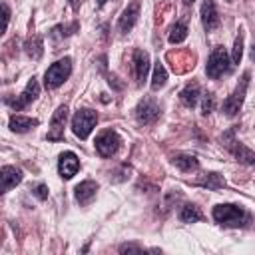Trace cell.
Returning <instances> with one entry per match:
<instances>
[{
    "instance_id": "6da1fadb",
    "label": "cell",
    "mask_w": 255,
    "mask_h": 255,
    "mask_svg": "<svg viewBox=\"0 0 255 255\" xmlns=\"http://www.w3.org/2000/svg\"><path fill=\"white\" fill-rule=\"evenodd\" d=\"M214 219L221 227H251L253 225V216L237 203H218L214 207Z\"/></svg>"
},
{
    "instance_id": "7a4b0ae2",
    "label": "cell",
    "mask_w": 255,
    "mask_h": 255,
    "mask_svg": "<svg viewBox=\"0 0 255 255\" xmlns=\"http://www.w3.org/2000/svg\"><path fill=\"white\" fill-rule=\"evenodd\" d=\"M70 74H72V58L66 56V58L54 62L52 66L46 70V74H44V86L50 88V90H54V88L62 86V84L70 78Z\"/></svg>"
},
{
    "instance_id": "3957f363",
    "label": "cell",
    "mask_w": 255,
    "mask_h": 255,
    "mask_svg": "<svg viewBox=\"0 0 255 255\" xmlns=\"http://www.w3.org/2000/svg\"><path fill=\"white\" fill-rule=\"evenodd\" d=\"M231 72V62H229V56L227 52L218 46L214 48V52L209 54V60H207V66H205V74L211 78V80H219L223 78L225 74Z\"/></svg>"
},
{
    "instance_id": "277c9868",
    "label": "cell",
    "mask_w": 255,
    "mask_h": 255,
    "mask_svg": "<svg viewBox=\"0 0 255 255\" xmlns=\"http://www.w3.org/2000/svg\"><path fill=\"white\" fill-rule=\"evenodd\" d=\"M96 124H98V114H96L94 110L82 108V110H78V112L74 114V118H72V132H74L76 138L86 140V138L92 134V130L96 128Z\"/></svg>"
},
{
    "instance_id": "5b68a950",
    "label": "cell",
    "mask_w": 255,
    "mask_h": 255,
    "mask_svg": "<svg viewBox=\"0 0 255 255\" xmlns=\"http://www.w3.org/2000/svg\"><path fill=\"white\" fill-rule=\"evenodd\" d=\"M249 78L251 74L249 72H243L239 84L236 86V90H233V94L223 102V114L225 116H236L239 110H241V106H243V100H245V92H247V86H249Z\"/></svg>"
},
{
    "instance_id": "8992f818",
    "label": "cell",
    "mask_w": 255,
    "mask_h": 255,
    "mask_svg": "<svg viewBox=\"0 0 255 255\" xmlns=\"http://www.w3.org/2000/svg\"><path fill=\"white\" fill-rule=\"evenodd\" d=\"M94 144H96V152H98L102 158H112V156H116L118 150H120L122 138H120V134L114 132V130H104V132L98 134V138H96Z\"/></svg>"
},
{
    "instance_id": "52a82bcc",
    "label": "cell",
    "mask_w": 255,
    "mask_h": 255,
    "mask_svg": "<svg viewBox=\"0 0 255 255\" xmlns=\"http://www.w3.org/2000/svg\"><path fill=\"white\" fill-rule=\"evenodd\" d=\"M160 114H162V110H160L158 102H156L154 98H150V96L142 98V100L138 102V106H136V120H138V124H142V126H152V124H156V122L160 120Z\"/></svg>"
},
{
    "instance_id": "ba28073f",
    "label": "cell",
    "mask_w": 255,
    "mask_h": 255,
    "mask_svg": "<svg viewBox=\"0 0 255 255\" xmlns=\"http://www.w3.org/2000/svg\"><path fill=\"white\" fill-rule=\"evenodd\" d=\"M221 140H223V144H225L227 150H229L233 156H236V160H237V162L247 164V165H253V164H255V152H251L249 147H245L241 142H237V140H236V130H229V132H225Z\"/></svg>"
},
{
    "instance_id": "9c48e42d",
    "label": "cell",
    "mask_w": 255,
    "mask_h": 255,
    "mask_svg": "<svg viewBox=\"0 0 255 255\" xmlns=\"http://www.w3.org/2000/svg\"><path fill=\"white\" fill-rule=\"evenodd\" d=\"M38 96H40V84H38V80H36V78H32V80L26 84L24 92L20 94V96H16V98H6V104H8V106H12V108L18 112V110L26 108V106H28L30 102H34Z\"/></svg>"
},
{
    "instance_id": "30bf717a",
    "label": "cell",
    "mask_w": 255,
    "mask_h": 255,
    "mask_svg": "<svg viewBox=\"0 0 255 255\" xmlns=\"http://www.w3.org/2000/svg\"><path fill=\"white\" fill-rule=\"evenodd\" d=\"M68 120V106H58L52 122H50V132H48V140L50 142H60L64 140V126Z\"/></svg>"
},
{
    "instance_id": "8fae6325",
    "label": "cell",
    "mask_w": 255,
    "mask_h": 255,
    "mask_svg": "<svg viewBox=\"0 0 255 255\" xmlns=\"http://www.w3.org/2000/svg\"><path fill=\"white\" fill-rule=\"evenodd\" d=\"M80 169V160L74 152H64L60 154V160H58V172L64 180H72Z\"/></svg>"
},
{
    "instance_id": "7c38bea8",
    "label": "cell",
    "mask_w": 255,
    "mask_h": 255,
    "mask_svg": "<svg viewBox=\"0 0 255 255\" xmlns=\"http://www.w3.org/2000/svg\"><path fill=\"white\" fill-rule=\"evenodd\" d=\"M138 18H140V2L138 0H134L132 4H128V8L122 12L120 16V22H118V28L122 34H128L138 22Z\"/></svg>"
},
{
    "instance_id": "4fadbf2b",
    "label": "cell",
    "mask_w": 255,
    "mask_h": 255,
    "mask_svg": "<svg viewBox=\"0 0 255 255\" xmlns=\"http://www.w3.org/2000/svg\"><path fill=\"white\" fill-rule=\"evenodd\" d=\"M147 72H150V54L140 48L134 50V74L140 86L147 80Z\"/></svg>"
},
{
    "instance_id": "5bb4252c",
    "label": "cell",
    "mask_w": 255,
    "mask_h": 255,
    "mask_svg": "<svg viewBox=\"0 0 255 255\" xmlns=\"http://www.w3.org/2000/svg\"><path fill=\"white\" fill-rule=\"evenodd\" d=\"M201 22H203V28L207 32L216 30L219 26V12H218V6L214 0H203L201 4Z\"/></svg>"
},
{
    "instance_id": "9a60e30c",
    "label": "cell",
    "mask_w": 255,
    "mask_h": 255,
    "mask_svg": "<svg viewBox=\"0 0 255 255\" xmlns=\"http://www.w3.org/2000/svg\"><path fill=\"white\" fill-rule=\"evenodd\" d=\"M96 194H98V183L92 182V180H86V182H82V183H78L74 187V196H76V201L80 205L92 203L94 198H96Z\"/></svg>"
},
{
    "instance_id": "2e32d148",
    "label": "cell",
    "mask_w": 255,
    "mask_h": 255,
    "mask_svg": "<svg viewBox=\"0 0 255 255\" xmlns=\"http://www.w3.org/2000/svg\"><path fill=\"white\" fill-rule=\"evenodd\" d=\"M0 180H2V194H6L10 187H14L22 182V172L16 169L14 165H4L0 169Z\"/></svg>"
},
{
    "instance_id": "e0dca14e",
    "label": "cell",
    "mask_w": 255,
    "mask_h": 255,
    "mask_svg": "<svg viewBox=\"0 0 255 255\" xmlns=\"http://www.w3.org/2000/svg\"><path fill=\"white\" fill-rule=\"evenodd\" d=\"M40 122L36 118H28V116H12L10 118V130L16 132V134H24V132H30L38 126Z\"/></svg>"
},
{
    "instance_id": "ac0fdd59",
    "label": "cell",
    "mask_w": 255,
    "mask_h": 255,
    "mask_svg": "<svg viewBox=\"0 0 255 255\" xmlns=\"http://www.w3.org/2000/svg\"><path fill=\"white\" fill-rule=\"evenodd\" d=\"M180 100H182L183 106H187V108H196L198 100H200V84L198 82H189L187 86L182 90Z\"/></svg>"
},
{
    "instance_id": "d6986e66",
    "label": "cell",
    "mask_w": 255,
    "mask_h": 255,
    "mask_svg": "<svg viewBox=\"0 0 255 255\" xmlns=\"http://www.w3.org/2000/svg\"><path fill=\"white\" fill-rule=\"evenodd\" d=\"M172 164L176 167H180L182 172H194V169L200 167V160L196 156H189V154H176V156H172Z\"/></svg>"
},
{
    "instance_id": "ffe728a7",
    "label": "cell",
    "mask_w": 255,
    "mask_h": 255,
    "mask_svg": "<svg viewBox=\"0 0 255 255\" xmlns=\"http://www.w3.org/2000/svg\"><path fill=\"white\" fill-rule=\"evenodd\" d=\"M198 185H203V187H207V189H221V187H225V178L221 176V174H218V172H209V174H203L198 182H196Z\"/></svg>"
},
{
    "instance_id": "44dd1931",
    "label": "cell",
    "mask_w": 255,
    "mask_h": 255,
    "mask_svg": "<svg viewBox=\"0 0 255 255\" xmlns=\"http://www.w3.org/2000/svg\"><path fill=\"white\" fill-rule=\"evenodd\" d=\"M180 219L183 223H196V221H201L203 219V214L201 209L194 203H185L182 209H180Z\"/></svg>"
},
{
    "instance_id": "7402d4cb",
    "label": "cell",
    "mask_w": 255,
    "mask_h": 255,
    "mask_svg": "<svg viewBox=\"0 0 255 255\" xmlns=\"http://www.w3.org/2000/svg\"><path fill=\"white\" fill-rule=\"evenodd\" d=\"M24 50L32 60H40L42 54H44V42H42L40 36H32L24 42Z\"/></svg>"
},
{
    "instance_id": "603a6c76",
    "label": "cell",
    "mask_w": 255,
    "mask_h": 255,
    "mask_svg": "<svg viewBox=\"0 0 255 255\" xmlns=\"http://www.w3.org/2000/svg\"><path fill=\"white\" fill-rule=\"evenodd\" d=\"M167 82V70L164 68V64L158 60L156 66H154V76H152V90H160L165 86Z\"/></svg>"
},
{
    "instance_id": "cb8c5ba5",
    "label": "cell",
    "mask_w": 255,
    "mask_h": 255,
    "mask_svg": "<svg viewBox=\"0 0 255 255\" xmlns=\"http://www.w3.org/2000/svg\"><path fill=\"white\" fill-rule=\"evenodd\" d=\"M80 28V24L74 22L72 24H68V26H54L52 30H50V38H54V40H60V38H68V36H72L76 30Z\"/></svg>"
},
{
    "instance_id": "d4e9b609",
    "label": "cell",
    "mask_w": 255,
    "mask_h": 255,
    "mask_svg": "<svg viewBox=\"0 0 255 255\" xmlns=\"http://www.w3.org/2000/svg\"><path fill=\"white\" fill-rule=\"evenodd\" d=\"M185 38H187V26L183 22H178L172 28V32H169V42H172V44H182Z\"/></svg>"
},
{
    "instance_id": "484cf974",
    "label": "cell",
    "mask_w": 255,
    "mask_h": 255,
    "mask_svg": "<svg viewBox=\"0 0 255 255\" xmlns=\"http://www.w3.org/2000/svg\"><path fill=\"white\" fill-rule=\"evenodd\" d=\"M241 58H243V32L239 30V34L236 36V42H233V48H231V62L239 64Z\"/></svg>"
},
{
    "instance_id": "4316f807",
    "label": "cell",
    "mask_w": 255,
    "mask_h": 255,
    "mask_svg": "<svg viewBox=\"0 0 255 255\" xmlns=\"http://www.w3.org/2000/svg\"><path fill=\"white\" fill-rule=\"evenodd\" d=\"M214 110H216V96L211 94V92H207V94L203 96V102H201V114H203V116H209Z\"/></svg>"
},
{
    "instance_id": "83f0119b",
    "label": "cell",
    "mask_w": 255,
    "mask_h": 255,
    "mask_svg": "<svg viewBox=\"0 0 255 255\" xmlns=\"http://www.w3.org/2000/svg\"><path fill=\"white\" fill-rule=\"evenodd\" d=\"M34 196H36L38 200H46V198H48V187H46L44 183H38V185L34 187Z\"/></svg>"
},
{
    "instance_id": "f1b7e54d",
    "label": "cell",
    "mask_w": 255,
    "mask_h": 255,
    "mask_svg": "<svg viewBox=\"0 0 255 255\" xmlns=\"http://www.w3.org/2000/svg\"><path fill=\"white\" fill-rule=\"evenodd\" d=\"M126 251H144V247L138 245V243H124V245H120V253H126Z\"/></svg>"
},
{
    "instance_id": "f546056e",
    "label": "cell",
    "mask_w": 255,
    "mask_h": 255,
    "mask_svg": "<svg viewBox=\"0 0 255 255\" xmlns=\"http://www.w3.org/2000/svg\"><path fill=\"white\" fill-rule=\"evenodd\" d=\"M2 20H4V22H2V32H6V28H8V22H10V8L6 6V4H2Z\"/></svg>"
},
{
    "instance_id": "4dcf8cb0",
    "label": "cell",
    "mask_w": 255,
    "mask_h": 255,
    "mask_svg": "<svg viewBox=\"0 0 255 255\" xmlns=\"http://www.w3.org/2000/svg\"><path fill=\"white\" fill-rule=\"evenodd\" d=\"M108 84H110V86H114V90H118V92H120V90H124V84H122V82H118V78H116L114 74H110V76H108Z\"/></svg>"
},
{
    "instance_id": "1f68e13d",
    "label": "cell",
    "mask_w": 255,
    "mask_h": 255,
    "mask_svg": "<svg viewBox=\"0 0 255 255\" xmlns=\"http://www.w3.org/2000/svg\"><path fill=\"white\" fill-rule=\"evenodd\" d=\"M70 4H72V8H74V10H78V8H80V4H82V0H70Z\"/></svg>"
},
{
    "instance_id": "d6a6232c",
    "label": "cell",
    "mask_w": 255,
    "mask_h": 255,
    "mask_svg": "<svg viewBox=\"0 0 255 255\" xmlns=\"http://www.w3.org/2000/svg\"><path fill=\"white\" fill-rule=\"evenodd\" d=\"M106 2H108V0H98V4H100V6H104Z\"/></svg>"
},
{
    "instance_id": "836d02e7",
    "label": "cell",
    "mask_w": 255,
    "mask_h": 255,
    "mask_svg": "<svg viewBox=\"0 0 255 255\" xmlns=\"http://www.w3.org/2000/svg\"><path fill=\"white\" fill-rule=\"evenodd\" d=\"M191 2H194V0H183V4H191Z\"/></svg>"
},
{
    "instance_id": "e575fe53",
    "label": "cell",
    "mask_w": 255,
    "mask_h": 255,
    "mask_svg": "<svg viewBox=\"0 0 255 255\" xmlns=\"http://www.w3.org/2000/svg\"><path fill=\"white\" fill-rule=\"evenodd\" d=\"M227 2H231V0H227Z\"/></svg>"
}]
</instances>
